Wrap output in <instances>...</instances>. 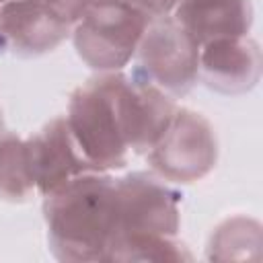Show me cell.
Returning <instances> with one entry per match:
<instances>
[{
	"label": "cell",
	"mask_w": 263,
	"mask_h": 263,
	"mask_svg": "<svg viewBox=\"0 0 263 263\" xmlns=\"http://www.w3.org/2000/svg\"><path fill=\"white\" fill-rule=\"evenodd\" d=\"M175 109V99L136 70L99 72L74 88L64 117L86 160L113 173L152 148Z\"/></svg>",
	"instance_id": "obj_1"
},
{
	"label": "cell",
	"mask_w": 263,
	"mask_h": 263,
	"mask_svg": "<svg viewBox=\"0 0 263 263\" xmlns=\"http://www.w3.org/2000/svg\"><path fill=\"white\" fill-rule=\"evenodd\" d=\"M49 249L66 263L107 261L117 234L115 177L86 173L43 197Z\"/></svg>",
	"instance_id": "obj_2"
},
{
	"label": "cell",
	"mask_w": 263,
	"mask_h": 263,
	"mask_svg": "<svg viewBox=\"0 0 263 263\" xmlns=\"http://www.w3.org/2000/svg\"><path fill=\"white\" fill-rule=\"evenodd\" d=\"M150 16L127 0H92L72 25L78 58L97 72H121L136 55Z\"/></svg>",
	"instance_id": "obj_3"
},
{
	"label": "cell",
	"mask_w": 263,
	"mask_h": 263,
	"mask_svg": "<svg viewBox=\"0 0 263 263\" xmlns=\"http://www.w3.org/2000/svg\"><path fill=\"white\" fill-rule=\"evenodd\" d=\"M150 168L168 183H195L218 162L214 125L197 111L177 107L164 132L146 152Z\"/></svg>",
	"instance_id": "obj_4"
},
{
	"label": "cell",
	"mask_w": 263,
	"mask_h": 263,
	"mask_svg": "<svg viewBox=\"0 0 263 263\" xmlns=\"http://www.w3.org/2000/svg\"><path fill=\"white\" fill-rule=\"evenodd\" d=\"M179 193L158 175L127 173L115 177L117 234L113 245L132 236H179Z\"/></svg>",
	"instance_id": "obj_5"
},
{
	"label": "cell",
	"mask_w": 263,
	"mask_h": 263,
	"mask_svg": "<svg viewBox=\"0 0 263 263\" xmlns=\"http://www.w3.org/2000/svg\"><path fill=\"white\" fill-rule=\"evenodd\" d=\"M134 58L136 72L173 99L187 95L197 82L199 45L171 14L150 21Z\"/></svg>",
	"instance_id": "obj_6"
},
{
	"label": "cell",
	"mask_w": 263,
	"mask_h": 263,
	"mask_svg": "<svg viewBox=\"0 0 263 263\" xmlns=\"http://www.w3.org/2000/svg\"><path fill=\"white\" fill-rule=\"evenodd\" d=\"M27 150L35 189L41 197L80 175L97 171L78 148L64 115L53 117L37 134L29 136Z\"/></svg>",
	"instance_id": "obj_7"
},
{
	"label": "cell",
	"mask_w": 263,
	"mask_h": 263,
	"mask_svg": "<svg viewBox=\"0 0 263 263\" xmlns=\"http://www.w3.org/2000/svg\"><path fill=\"white\" fill-rule=\"evenodd\" d=\"M72 33V23L43 0H8L0 4V39L18 55H41Z\"/></svg>",
	"instance_id": "obj_8"
},
{
	"label": "cell",
	"mask_w": 263,
	"mask_h": 263,
	"mask_svg": "<svg viewBox=\"0 0 263 263\" xmlns=\"http://www.w3.org/2000/svg\"><path fill=\"white\" fill-rule=\"evenodd\" d=\"M261 78V47L251 35L199 45L197 80L222 95L251 90Z\"/></svg>",
	"instance_id": "obj_9"
},
{
	"label": "cell",
	"mask_w": 263,
	"mask_h": 263,
	"mask_svg": "<svg viewBox=\"0 0 263 263\" xmlns=\"http://www.w3.org/2000/svg\"><path fill=\"white\" fill-rule=\"evenodd\" d=\"M171 16L197 45L216 39L249 35L253 25L251 0H177Z\"/></svg>",
	"instance_id": "obj_10"
},
{
	"label": "cell",
	"mask_w": 263,
	"mask_h": 263,
	"mask_svg": "<svg viewBox=\"0 0 263 263\" xmlns=\"http://www.w3.org/2000/svg\"><path fill=\"white\" fill-rule=\"evenodd\" d=\"M37 193L27 140L16 134H0V197L6 201H27Z\"/></svg>",
	"instance_id": "obj_11"
},
{
	"label": "cell",
	"mask_w": 263,
	"mask_h": 263,
	"mask_svg": "<svg viewBox=\"0 0 263 263\" xmlns=\"http://www.w3.org/2000/svg\"><path fill=\"white\" fill-rule=\"evenodd\" d=\"M261 247V226L253 218L234 216L216 226L210 245V259H247L255 257Z\"/></svg>",
	"instance_id": "obj_12"
},
{
	"label": "cell",
	"mask_w": 263,
	"mask_h": 263,
	"mask_svg": "<svg viewBox=\"0 0 263 263\" xmlns=\"http://www.w3.org/2000/svg\"><path fill=\"white\" fill-rule=\"evenodd\" d=\"M51 10H55L60 16H64L68 23H76L82 12L86 10V6L92 2V0H43Z\"/></svg>",
	"instance_id": "obj_13"
},
{
	"label": "cell",
	"mask_w": 263,
	"mask_h": 263,
	"mask_svg": "<svg viewBox=\"0 0 263 263\" xmlns=\"http://www.w3.org/2000/svg\"><path fill=\"white\" fill-rule=\"evenodd\" d=\"M127 2H132L142 12H146L152 21L160 16H168L177 4V0H127Z\"/></svg>",
	"instance_id": "obj_14"
},
{
	"label": "cell",
	"mask_w": 263,
	"mask_h": 263,
	"mask_svg": "<svg viewBox=\"0 0 263 263\" xmlns=\"http://www.w3.org/2000/svg\"><path fill=\"white\" fill-rule=\"evenodd\" d=\"M2 49H4V45H2V39H0V51H2Z\"/></svg>",
	"instance_id": "obj_15"
},
{
	"label": "cell",
	"mask_w": 263,
	"mask_h": 263,
	"mask_svg": "<svg viewBox=\"0 0 263 263\" xmlns=\"http://www.w3.org/2000/svg\"><path fill=\"white\" fill-rule=\"evenodd\" d=\"M0 134H2V119H0Z\"/></svg>",
	"instance_id": "obj_16"
},
{
	"label": "cell",
	"mask_w": 263,
	"mask_h": 263,
	"mask_svg": "<svg viewBox=\"0 0 263 263\" xmlns=\"http://www.w3.org/2000/svg\"><path fill=\"white\" fill-rule=\"evenodd\" d=\"M4 2H8V0H0V4H4Z\"/></svg>",
	"instance_id": "obj_17"
}]
</instances>
